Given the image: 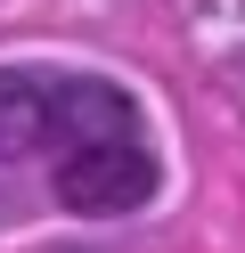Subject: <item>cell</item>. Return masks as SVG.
Here are the masks:
<instances>
[{
  "instance_id": "6da1fadb",
  "label": "cell",
  "mask_w": 245,
  "mask_h": 253,
  "mask_svg": "<svg viewBox=\"0 0 245 253\" xmlns=\"http://www.w3.org/2000/svg\"><path fill=\"white\" fill-rule=\"evenodd\" d=\"M106 131H139V106L123 82L0 66V164H16L33 147H82V139H106Z\"/></svg>"
},
{
  "instance_id": "7a4b0ae2",
  "label": "cell",
  "mask_w": 245,
  "mask_h": 253,
  "mask_svg": "<svg viewBox=\"0 0 245 253\" xmlns=\"http://www.w3.org/2000/svg\"><path fill=\"white\" fill-rule=\"evenodd\" d=\"M49 188H57V204L82 212V220H123V212H147V204H155L163 164H155V147H147L139 131H106V139L65 147L57 171H49Z\"/></svg>"
}]
</instances>
